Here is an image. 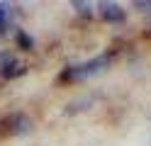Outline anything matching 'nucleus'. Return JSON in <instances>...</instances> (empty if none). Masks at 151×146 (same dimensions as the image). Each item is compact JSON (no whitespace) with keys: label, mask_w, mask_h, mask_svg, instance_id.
Returning a JSON list of instances; mask_svg holds the SVG:
<instances>
[{"label":"nucleus","mask_w":151,"mask_h":146,"mask_svg":"<svg viewBox=\"0 0 151 146\" xmlns=\"http://www.w3.org/2000/svg\"><path fill=\"white\" fill-rule=\"evenodd\" d=\"M110 61H112V54L110 51L100 54V56H93V58H88V61H83V63L68 66L61 73V81H86V78L95 76L100 71H105V68L110 66Z\"/></svg>","instance_id":"f257e3e1"},{"label":"nucleus","mask_w":151,"mask_h":146,"mask_svg":"<svg viewBox=\"0 0 151 146\" xmlns=\"http://www.w3.org/2000/svg\"><path fill=\"white\" fill-rule=\"evenodd\" d=\"M24 73L22 61L17 58L12 51H0V76L5 81H12V78H20Z\"/></svg>","instance_id":"f03ea898"},{"label":"nucleus","mask_w":151,"mask_h":146,"mask_svg":"<svg viewBox=\"0 0 151 146\" xmlns=\"http://www.w3.org/2000/svg\"><path fill=\"white\" fill-rule=\"evenodd\" d=\"M98 15L100 19H105V22H112V24H117V22H124V10H122L117 3H98Z\"/></svg>","instance_id":"7ed1b4c3"},{"label":"nucleus","mask_w":151,"mask_h":146,"mask_svg":"<svg viewBox=\"0 0 151 146\" xmlns=\"http://www.w3.org/2000/svg\"><path fill=\"white\" fill-rule=\"evenodd\" d=\"M7 19H10V5H7V3H0V32L7 27Z\"/></svg>","instance_id":"20e7f679"},{"label":"nucleus","mask_w":151,"mask_h":146,"mask_svg":"<svg viewBox=\"0 0 151 146\" xmlns=\"http://www.w3.org/2000/svg\"><path fill=\"white\" fill-rule=\"evenodd\" d=\"M71 5L76 7V12H81V15H86V17L90 15V10H88L90 5H88V3H71Z\"/></svg>","instance_id":"39448f33"},{"label":"nucleus","mask_w":151,"mask_h":146,"mask_svg":"<svg viewBox=\"0 0 151 146\" xmlns=\"http://www.w3.org/2000/svg\"><path fill=\"white\" fill-rule=\"evenodd\" d=\"M17 42H20V44H24L27 49H32V46H34V44H32V39H29V37H27L24 32H20V34H17Z\"/></svg>","instance_id":"423d86ee"},{"label":"nucleus","mask_w":151,"mask_h":146,"mask_svg":"<svg viewBox=\"0 0 151 146\" xmlns=\"http://www.w3.org/2000/svg\"><path fill=\"white\" fill-rule=\"evenodd\" d=\"M134 7L144 10V12H151V3H146V0H137V3H134Z\"/></svg>","instance_id":"0eeeda50"}]
</instances>
